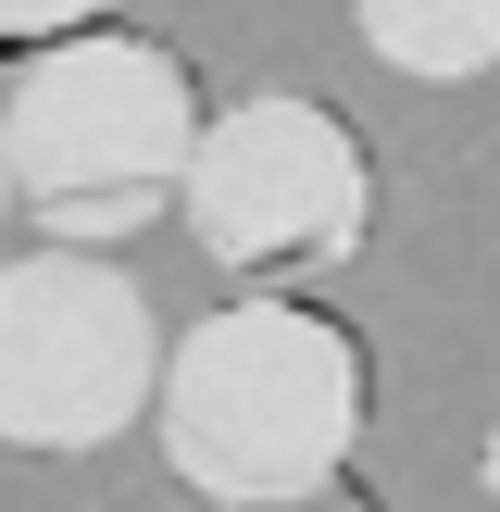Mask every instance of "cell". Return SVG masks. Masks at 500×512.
<instances>
[{"instance_id":"6da1fadb","label":"cell","mask_w":500,"mask_h":512,"mask_svg":"<svg viewBox=\"0 0 500 512\" xmlns=\"http://www.w3.org/2000/svg\"><path fill=\"white\" fill-rule=\"evenodd\" d=\"M163 463L213 512H300L363 450V338L300 300H225L163 350Z\"/></svg>"},{"instance_id":"7a4b0ae2","label":"cell","mask_w":500,"mask_h":512,"mask_svg":"<svg viewBox=\"0 0 500 512\" xmlns=\"http://www.w3.org/2000/svg\"><path fill=\"white\" fill-rule=\"evenodd\" d=\"M188 150H200L188 63L163 38H125V25L38 38L0 88V175L50 250H113L138 225H163Z\"/></svg>"},{"instance_id":"3957f363","label":"cell","mask_w":500,"mask_h":512,"mask_svg":"<svg viewBox=\"0 0 500 512\" xmlns=\"http://www.w3.org/2000/svg\"><path fill=\"white\" fill-rule=\"evenodd\" d=\"M175 213H188L200 263H225V275H338L375 238V163L325 100L263 88L238 113H200Z\"/></svg>"},{"instance_id":"277c9868","label":"cell","mask_w":500,"mask_h":512,"mask_svg":"<svg viewBox=\"0 0 500 512\" xmlns=\"http://www.w3.org/2000/svg\"><path fill=\"white\" fill-rule=\"evenodd\" d=\"M163 388V325L100 250L0 263V450H113Z\"/></svg>"},{"instance_id":"5b68a950","label":"cell","mask_w":500,"mask_h":512,"mask_svg":"<svg viewBox=\"0 0 500 512\" xmlns=\"http://www.w3.org/2000/svg\"><path fill=\"white\" fill-rule=\"evenodd\" d=\"M350 25L388 75H425V88L500 75V0H350Z\"/></svg>"},{"instance_id":"8992f818","label":"cell","mask_w":500,"mask_h":512,"mask_svg":"<svg viewBox=\"0 0 500 512\" xmlns=\"http://www.w3.org/2000/svg\"><path fill=\"white\" fill-rule=\"evenodd\" d=\"M100 0H0V50H38V38H75Z\"/></svg>"},{"instance_id":"52a82bcc","label":"cell","mask_w":500,"mask_h":512,"mask_svg":"<svg viewBox=\"0 0 500 512\" xmlns=\"http://www.w3.org/2000/svg\"><path fill=\"white\" fill-rule=\"evenodd\" d=\"M475 475H488V512H500V425H488V463H475Z\"/></svg>"},{"instance_id":"ba28073f","label":"cell","mask_w":500,"mask_h":512,"mask_svg":"<svg viewBox=\"0 0 500 512\" xmlns=\"http://www.w3.org/2000/svg\"><path fill=\"white\" fill-rule=\"evenodd\" d=\"M0 213H13V175H0Z\"/></svg>"}]
</instances>
